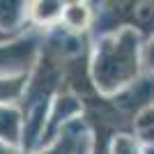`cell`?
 <instances>
[{"mask_svg":"<svg viewBox=\"0 0 154 154\" xmlns=\"http://www.w3.org/2000/svg\"><path fill=\"white\" fill-rule=\"evenodd\" d=\"M147 60H149V67L154 69V42H152V46H149V53H147Z\"/></svg>","mask_w":154,"mask_h":154,"instance_id":"4","label":"cell"},{"mask_svg":"<svg viewBox=\"0 0 154 154\" xmlns=\"http://www.w3.org/2000/svg\"><path fill=\"white\" fill-rule=\"evenodd\" d=\"M0 154H16L14 149H9V147H0Z\"/></svg>","mask_w":154,"mask_h":154,"instance_id":"5","label":"cell"},{"mask_svg":"<svg viewBox=\"0 0 154 154\" xmlns=\"http://www.w3.org/2000/svg\"><path fill=\"white\" fill-rule=\"evenodd\" d=\"M37 9H35V16H37L39 23H51L53 19H58V16H62L64 7L62 5H51V2H39V5H35Z\"/></svg>","mask_w":154,"mask_h":154,"instance_id":"3","label":"cell"},{"mask_svg":"<svg viewBox=\"0 0 154 154\" xmlns=\"http://www.w3.org/2000/svg\"><path fill=\"white\" fill-rule=\"evenodd\" d=\"M136 74V37L134 32L124 30L117 37L106 39L97 53L94 62V76L97 85L101 88H117L124 85Z\"/></svg>","mask_w":154,"mask_h":154,"instance_id":"1","label":"cell"},{"mask_svg":"<svg viewBox=\"0 0 154 154\" xmlns=\"http://www.w3.org/2000/svg\"><path fill=\"white\" fill-rule=\"evenodd\" d=\"M62 16H64V21H67V26L74 28V30H83V28L90 23V9H88V5H78V2L69 5L62 12Z\"/></svg>","mask_w":154,"mask_h":154,"instance_id":"2","label":"cell"}]
</instances>
